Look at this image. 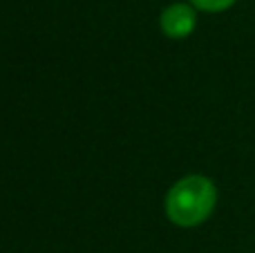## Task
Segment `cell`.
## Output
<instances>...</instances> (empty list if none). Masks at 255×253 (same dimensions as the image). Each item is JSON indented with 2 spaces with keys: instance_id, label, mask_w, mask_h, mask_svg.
<instances>
[{
  "instance_id": "6da1fadb",
  "label": "cell",
  "mask_w": 255,
  "mask_h": 253,
  "mask_svg": "<svg viewBox=\"0 0 255 253\" xmlns=\"http://www.w3.org/2000/svg\"><path fill=\"white\" fill-rule=\"evenodd\" d=\"M217 191L211 179L202 175L184 177L170 188L166 200V213L179 227H197L213 213Z\"/></svg>"
},
{
  "instance_id": "7a4b0ae2",
  "label": "cell",
  "mask_w": 255,
  "mask_h": 253,
  "mask_svg": "<svg viewBox=\"0 0 255 253\" xmlns=\"http://www.w3.org/2000/svg\"><path fill=\"white\" fill-rule=\"evenodd\" d=\"M195 27V11L188 4H170L161 13V29L170 38H184Z\"/></svg>"
},
{
  "instance_id": "3957f363",
  "label": "cell",
  "mask_w": 255,
  "mask_h": 253,
  "mask_svg": "<svg viewBox=\"0 0 255 253\" xmlns=\"http://www.w3.org/2000/svg\"><path fill=\"white\" fill-rule=\"evenodd\" d=\"M235 0H193L195 7L204 9V11H224L233 4Z\"/></svg>"
}]
</instances>
